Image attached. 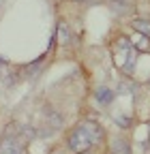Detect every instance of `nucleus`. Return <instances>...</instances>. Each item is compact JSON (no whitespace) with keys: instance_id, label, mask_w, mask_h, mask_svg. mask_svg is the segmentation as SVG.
I'll return each mask as SVG.
<instances>
[{"instance_id":"nucleus-10","label":"nucleus","mask_w":150,"mask_h":154,"mask_svg":"<svg viewBox=\"0 0 150 154\" xmlns=\"http://www.w3.org/2000/svg\"><path fill=\"white\" fill-rule=\"evenodd\" d=\"M109 7L114 9L116 13H124V11H127V5H124V0H122V2H118V0H109Z\"/></svg>"},{"instance_id":"nucleus-3","label":"nucleus","mask_w":150,"mask_h":154,"mask_svg":"<svg viewBox=\"0 0 150 154\" xmlns=\"http://www.w3.org/2000/svg\"><path fill=\"white\" fill-rule=\"evenodd\" d=\"M116 58H118V64L127 71V73H131L133 71V62H135V49H133V45H131L129 41H118L116 43Z\"/></svg>"},{"instance_id":"nucleus-11","label":"nucleus","mask_w":150,"mask_h":154,"mask_svg":"<svg viewBox=\"0 0 150 154\" xmlns=\"http://www.w3.org/2000/svg\"><path fill=\"white\" fill-rule=\"evenodd\" d=\"M80 154H82V152H80Z\"/></svg>"},{"instance_id":"nucleus-5","label":"nucleus","mask_w":150,"mask_h":154,"mask_svg":"<svg viewBox=\"0 0 150 154\" xmlns=\"http://www.w3.org/2000/svg\"><path fill=\"white\" fill-rule=\"evenodd\" d=\"M114 99H116L114 90H109V88H97V101L99 103L109 105V103H114Z\"/></svg>"},{"instance_id":"nucleus-2","label":"nucleus","mask_w":150,"mask_h":154,"mask_svg":"<svg viewBox=\"0 0 150 154\" xmlns=\"http://www.w3.org/2000/svg\"><path fill=\"white\" fill-rule=\"evenodd\" d=\"M17 124H9L5 128V135L0 139V154H24L22 139L17 137Z\"/></svg>"},{"instance_id":"nucleus-7","label":"nucleus","mask_w":150,"mask_h":154,"mask_svg":"<svg viewBox=\"0 0 150 154\" xmlns=\"http://www.w3.org/2000/svg\"><path fill=\"white\" fill-rule=\"evenodd\" d=\"M131 26H133L139 34H146L150 38V22H148V19H133V24H131Z\"/></svg>"},{"instance_id":"nucleus-8","label":"nucleus","mask_w":150,"mask_h":154,"mask_svg":"<svg viewBox=\"0 0 150 154\" xmlns=\"http://www.w3.org/2000/svg\"><path fill=\"white\" fill-rule=\"evenodd\" d=\"M45 118H47V122L52 124V128H58V126L62 124L60 113H56V111H47V113H45Z\"/></svg>"},{"instance_id":"nucleus-6","label":"nucleus","mask_w":150,"mask_h":154,"mask_svg":"<svg viewBox=\"0 0 150 154\" xmlns=\"http://www.w3.org/2000/svg\"><path fill=\"white\" fill-rule=\"evenodd\" d=\"M111 154H131V150H129V143H127L122 137H116V139H111Z\"/></svg>"},{"instance_id":"nucleus-9","label":"nucleus","mask_w":150,"mask_h":154,"mask_svg":"<svg viewBox=\"0 0 150 154\" xmlns=\"http://www.w3.org/2000/svg\"><path fill=\"white\" fill-rule=\"evenodd\" d=\"M41 66H43V58H41V60H36V62H34L32 66L24 69V75H26V77H34V75H36V71H39Z\"/></svg>"},{"instance_id":"nucleus-4","label":"nucleus","mask_w":150,"mask_h":154,"mask_svg":"<svg viewBox=\"0 0 150 154\" xmlns=\"http://www.w3.org/2000/svg\"><path fill=\"white\" fill-rule=\"evenodd\" d=\"M58 43L60 45H71V41H73V34H71V28L64 24V22H58Z\"/></svg>"},{"instance_id":"nucleus-1","label":"nucleus","mask_w":150,"mask_h":154,"mask_svg":"<svg viewBox=\"0 0 150 154\" xmlns=\"http://www.w3.org/2000/svg\"><path fill=\"white\" fill-rule=\"evenodd\" d=\"M101 139H103V128L97 122L86 120V122H82L80 126H75L71 131V135H69V148L75 154H80V152H86L92 146H97Z\"/></svg>"}]
</instances>
